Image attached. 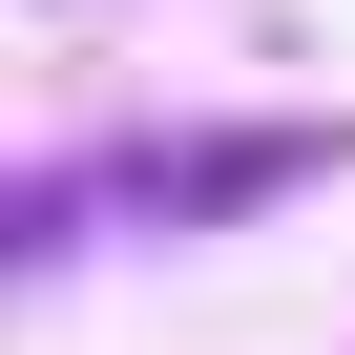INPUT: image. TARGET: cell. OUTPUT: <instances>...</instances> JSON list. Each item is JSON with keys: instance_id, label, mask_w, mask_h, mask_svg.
<instances>
[{"instance_id": "cell-1", "label": "cell", "mask_w": 355, "mask_h": 355, "mask_svg": "<svg viewBox=\"0 0 355 355\" xmlns=\"http://www.w3.org/2000/svg\"><path fill=\"white\" fill-rule=\"evenodd\" d=\"M355 125H189V146H105V167H42L21 189V251H84V230H189V209H272L313 189Z\"/></svg>"}]
</instances>
